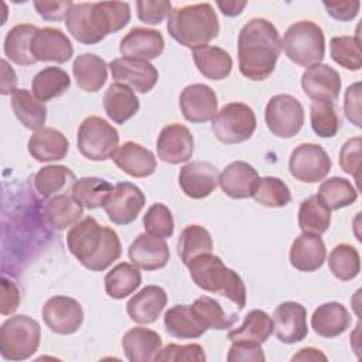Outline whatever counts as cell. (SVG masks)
Masks as SVG:
<instances>
[{"label":"cell","mask_w":362,"mask_h":362,"mask_svg":"<svg viewBox=\"0 0 362 362\" xmlns=\"http://www.w3.org/2000/svg\"><path fill=\"white\" fill-rule=\"evenodd\" d=\"M192 59L199 74L211 81H222L232 71V57L222 48L205 45L192 49Z\"/></svg>","instance_id":"obj_33"},{"label":"cell","mask_w":362,"mask_h":362,"mask_svg":"<svg viewBox=\"0 0 362 362\" xmlns=\"http://www.w3.org/2000/svg\"><path fill=\"white\" fill-rule=\"evenodd\" d=\"M109 69L116 82L123 83L139 93L150 92L158 81V71L148 61L123 57L115 58L109 62Z\"/></svg>","instance_id":"obj_14"},{"label":"cell","mask_w":362,"mask_h":362,"mask_svg":"<svg viewBox=\"0 0 362 362\" xmlns=\"http://www.w3.org/2000/svg\"><path fill=\"white\" fill-rule=\"evenodd\" d=\"M165 331L178 339L202 337L208 329L194 315L189 304H175L164 314Z\"/></svg>","instance_id":"obj_32"},{"label":"cell","mask_w":362,"mask_h":362,"mask_svg":"<svg viewBox=\"0 0 362 362\" xmlns=\"http://www.w3.org/2000/svg\"><path fill=\"white\" fill-rule=\"evenodd\" d=\"M273 332L283 344H296L308 334L307 310L297 301H284L273 313Z\"/></svg>","instance_id":"obj_16"},{"label":"cell","mask_w":362,"mask_h":362,"mask_svg":"<svg viewBox=\"0 0 362 362\" xmlns=\"http://www.w3.org/2000/svg\"><path fill=\"white\" fill-rule=\"evenodd\" d=\"M129 259L137 269L148 272L158 270L168 263L170 249L165 239L144 232L129 246Z\"/></svg>","instance_id":"obj_22"},{"label":"cell","mask_w":362,"mask_h":362,"mask_svg":"<svg viewBox=\"0 0 362 362\" xmlns=\"http://www.w3.org/2000/svg\"><path fill=\"white\" fill-rule=\"evenodd\" d=\"M143 226L148 235L167 239L174 233L173 214L164 204H153L143 216Z\"/></svg>","instance_id":"obj_50"},{"label":"cell","mask_w":362,"mask_h":362,"mask_svg":"<svg viewBox=\"0 0 362 362\" xmlns=\"http://www.w3.org/2000/svg\"><path fill=\"white\" fill-rule=\"evenodd\" d=\"M331 225V211H328L317 198L311 195L300 204L298 226L301 232L322 235Z\"/></svg>","instance_id":"obj_45"},{"label":"cell","mask_w":362,"mask_h":362,"mask_svg":"<svg viewBox=\"0 0 362 362\" xmlns=\"http://www.w3.org/2000/svg\"><path fill=\"white\" fill-rule=\"evenodd\" d=\"M211 130L221 143L239 144L253 136L256 115L249 105L230 102L214 116Z\"/></svg>","instance_id":"obj_9"},{"label":"cell","mask_w":362,"mask_h":362,"mask_svg":"<svg viewBox=\"0 0 362 362\" xmlns=\"http://www.w3.org/2000/svg\"><path fill=\"white\" fill-rule=\"evenodd\" d=\"M178 184L182 192L192 199L211 195L219 184V171L209 161H191L181 167Z\"/></svg>","instance_id":"obj_19"},{"label":"cell","mask_w":362,"mask_h":362,"mask_svg":"<svg viewBox=\"0 0 362 362\" xmlns=\"http://www.w3.org/2000/svg\"><path fill=\"white\" fill-rule=\"evenodd\" d=\"M76 181L75 174L66 165H45L35 174L34 185L37 192L44 198L61 195L65 188L74 185Z\"/></svg>","instance_id":"obj_43"},{"label":"cell","mask_w":362,"mask_h":362,"mask_svg":"<svg viewBox=\"0 0 362 362\" xmlns=\"http://www.w3.org/2000/svg\"><path fill=\"white\" fill-rule=\"evenodd\" d=\"M344 112L346 119L356 127H362L361 120V82H355L345 90Z\"/></svg>","instance_id":"obj_56"},{"label":"cell","mask_w":362,"mask_h":362,"mask_svg":"<svg viewBox=\"0 0 362 362\" xmlns=\"http://www.w3.org/2000/svg\"><path fill=\"white\" fill-rule=\"evenodd\" d=\"M328 267L331 273L341 281L355 279L361 272V257L358 250L348 243L334 246L328 256Z\"/></svg>","instance_id":"obj_46"},{"label":"cell","mask_w":362,"mask_h":362,"mask_svg":"<svg viewBox=\"0 0 362 362\" xmlns=\"http://www.w3.org/2000/svg\"><path fill=\"white\" fill-rule=\"evenodd\" d=\"M259 174L253 165L246 161H233L228 164L219 174V185L222 191L233 199H245L252 197L259 181Z\"/></svg>","instance_id":"obj_26"},{"label":"cell","mask_w":362,"mask_h":362,"mask_svg":"<svg viewBox=\"0 0 362 362\" xmlns=\"http://www.w3.org/2000/svg\"><path fill=\"white\" fill-rule=\"evenodd\" d=\"M136 6L139 20L150 25L163 23L171 13V3L167 0H139Z\"/></svg>","instance_id":"obj_53"},{"label":"cell","mask_w":362,"mask_h":362,"mask_svg":"<svg viewBox=\"0 0 362 362\" xmlns=\"http://www.w3.org/2000/svg\"><path fill=\"white\" fill-rule=\"evenodd\" d=\"M310 120L313 132L320 137H334L339 127L341 119L337 113L335 105L332 102L315 100L310 106Z\"/></svg>","instance_id":"obj_49"},{"label":"cell","mask_w":362,"mask_h":362,"mask_svg":"<svg viewBox=\"0 0 362 362\" xmlns=\"http://www.w3.org/2000/svg\"><path fill=\"white\" fill-rule=\"evenodd\" d=\"M246 1H236V0H230V1H218L216 6L219 7V10L222 11V14H225L226 17H236L239 16L243 8L246 7Z\"/></svg>","instance_id":"obj_60"},{"label":"cell","mask_w":362,"mask_h":362,"mask_svg":"<svg viewBox=\"0 0 362 362\" xmlns=\"http://www.w3.org/2000/svg\"><path fill=\"white\" fill-rule=\"evenodd\" d=\"M66 245L76 260L90 272H103L122 255L116 230L86 216L66 233Z\"/></svg>","instance_id":"obj_3"},{"label":"cell","mask_w":362,"mask_h":362,"mask_svg":"<svg viewBox=\"0 0 362 362\" xmlns=\"http://www.w3.org/2000/svg\"><path fill=\"white\" fill-rule=\"evenodd\" d=\"M69 86V75L58 66H47L41 69L31 81V92L40 102H48L64 95Z\"/></svg>","instance_id":"obj_39"},{"label":"cell","mask_w":362,"mask_h":362,"mask_svg":"<svg viewBox=\"0 0 362 362\" xmlns=\"http://www.w3.org/2000/svg\"><path fill=\"white\" fill-rule=\"evenodd\" d=\"M158 158L167 164H181L194 154V136L188 127L171 123L161 129L157 139Z\"/></svg>","instance_id":"obj_17"},{"label":"cell","mask_w":362,"mask_h":362,"mask_svg":"<svg viewBox=\"0 0 362 362\" xmlns=\"http://www.w3.org/2000/svg\"><path fill=\"white\" fill-rule=\"evenodd\" d=\"M167 31L181 45L197 49L218 37L219 20L209 3L187 4L171 10Z\"/></svg>","instance_id":"obj_4"},{"label":"cell","mask_w":362,"mask_h":362,"mask_svg":"<svg viewBox=\"0 0 362 362\" xmlns=\"http://www.w3.org/2000/svg\"><path fill=\"white\" fill-rule=\"evenodd\" d=\"M226 359L229 362H263L266 359L264 352L259 344L247 342V341H235L229 348Z\"/></svg>","instance_id":"obj_54"},{"label":"cell","mask_w":362,"mask_h":362,"mask_svg":"<svg viewBox=\"0 0 362 362\" xmlns=\"http://www.w3.org/2000/svg\"><path fill=\"white\" fill-rule=\"evenodd\" d=\"M103 107L110 120L123 124L140 109V100L129 86L115 82L109 85L103 95Z\"/></svg>","instance_id":"obj_30"},{"label":"cell","mask_w":362,"mask_h":362,"mask_svg":"<svg viewBox=\"0 0 362 362\" xmlns=\"http://www.w3.org/2000/svg\"><path fill=\"white\" fill-rule=\"evenodd\" d=\"M41 339L40 324L28 315H13L0 327V352L7 361L31 358Z\"/></svg>","instance_id":"obj_7"},{"label":"cell","mask_w":362,"mask_h":362,"mask_svg":"<svg viewBox=\"0 0 362 362\" xmlns=\"http://www.w3.org/2000/svg\"><path fill=\"white\" fill-rule=\"evenodd\" d=\"M31 54L35 61L65 64L74 55V47L68 35L59 28L42 27L31 38Z\"/></svg>","instance_id":"obj_18"},{"label":"cell","mask_w":362,"mask_h":362,"mask_svg":"<svg viewBox=\"0 0 362 362\" xmlns=\"http://www.w3.org/2000/svg\"><path fill=\"white\" fill-rule=\"evenodd\" d=\"M130 6L124 1L74 3L65 18L68 33L79 42L92 45L129 24Z\"/></svg>","instance_id":"obj_2"},{"label":"cell","mask_w":362,"mask_h":362,"mask_svg":"<svg viewBox=\"0 0 362 362\" xmlns=\"http://www.w3.org/2000/svg\"><path fill=\"white\" fill-rule=\"evenodd\" d=\"M273 334V320L263 310H252L245 315V320L240 327L230 329L228 332V339L235 341H247L262 345Z\"/></svg>","instance_id":"obj_37"},{"label":"cell","mask_w":362,"mask_h":362,"mask_svg":"<svg viewBox=\"0 0 362 362\" xmlns=\"http://www.w3.org/2000/svg\"><path fill=\"white\" fill-rule=\"evenodd\" d=\"M180 109L191 123L209 122L218 113L216 93L205 83L188 85L180 93Z\"/></svg>","instance_id":"obj_15"},{"label":"cell","mask_w":362,"mask_h":362,"mask_svg":"<svg viewBox=\"0 0 362 362\" xmlns=\"http://www.w3.org/2000/svg\"><path fill=\"white\" fill-rule=\"evenodd\" d=\"M304 93L315 100L337 102L341 90V76L328 64H317L307 68L301 75Z\"/></svg>","instance_id":"obj_20"},{"label":"cell","mask_w":362,"mask_h":362,"mask_svg":"<svg viewBox=\"0 0 362 362\" xmlns=\"http://www.w3.org/2000/svg\"><path fill=\"white\" fill-rule=\"evenodd\" d=\"M192 281L208 293H219L239 310L246 305V287L240 276L226 267L219 256L205 253L195 257L188 266Z\"/></svg>","instance_id":"obj_5"},{"label":"cell","mask_w":362,"mask_h":362,"mask_svg":"<svg viewBox=\"0 0 362 362\" xmlns=\"http://www.w3.org/2000/svg\"><path fill=\"white\" fill-rule=\"evenodd\" d=\"M115 187L99 177H83L74 182L72 197L86 209H96L106 204Z\"/></svg>","instance_id":"obj_42"},{"label":"cell","mask_w":362,"mask_h":362,"mask_svg":"<svg viewBox=\"0 0 362 362\" xmlns=\"http://www.w3.org/2000/svg\"><path fill=\"white\" fill-rule=\"evenodd\" d=\"M45 325L55 334L71 335L83 322V310L79 301L68 296H54L48 298L41 310Z\"/></svg>","instance_id":"obj_12"},{"label":"cell","mask_w":362,"mask_h":362,"mask_svg":"<svg viewBox=\"0 0 362 362\" xmlns=\"http://www.w3.org/2000/svg\"><path fill=\"white\" fill-rule=\"evenodd\" d=\"M69 150V141L62 132L54 127L35 130L28 140V153L40 163L59 161L65 158Z\"/></svg>","instance_id":"obj_28"},{"label":"cell","mask_w":362,"mask_h":362,"mask_svg":"<svg viewBox=\"0 0 362 362\" xmlns=\"http://www.w3.org/2000/svg\"><path fill=\"white\" fill-rule=\"evenodd\" d=\"M144 204L146 197L137 185L132 182H119L103 205V209L110 222L116 225H129L136 221Z\"/></svg>","instance_id":"obj_13"},{"label":"cell","mask_w":362,"mask_h":362,"mask_svg":"<svg viewBox=\"0 0 362 362\" xmlns=\"http://www.w3.org/2000/svg\"><path fill=\"white\" fill-rule=\"evenodd\" d=\"M214 240L208 229L198 223H191L185 226L180 235L177 250L181 262L188 266L195 257L212 253Z\"/></svg>","instance_id":"obj_38"},{"label":"cell","mask_w":362,"mask_h":362,"mask_svg":"<svg viewBox=\"0 0 362 362\" xmlns=\"http://www.w3.org/2000/svg\"><path fill=\"white\" fill-rule=\"evenodd\" d=\"M11 109L20 123L28 130H40L47 122V106L28 89H16L11 93Z\"/></svg>","instance_id":"obj_34"},{"label":"cell","mask_w":362,"mask_h":362,"mask_svg":"<svg viewBox=\"0 0 362 362\" xmlns=\"http://www.w3.org/2000/svg\"><path fill=\"white\" fill-rule=\"evenodd\" d=\"M317 198L328 211H338L358 199V189L344 177H331L321 182Z\"/></svg>","instance_id":"obj_40"},{"label":"cell","mask_w":362,"mask_h":362,"mask_svg":"<svg viewBox=\"0 0 362 362\" xmlns=\"http://www.w3.org/2000/svg\"><path fill=\"white\" fill-rule=\"evenodd\" d=\"M164 45L165 42L160 31L134 27L122 38L119 49L123 58L151 61L163 54Z\"/></svg>","instance_id":"obj_21"},{"label":"cell","mask_w":362,"mask_h":362,"mask_svg":"<svg viewBox=\"0 0 362 362\" xmlns=\"http://www.w3.org/2000/svg\"><path fill=\"white\" fill-rule=\"evenodd\" d=\"M327 13L337 21H351L358 13L361 3L358 0H346V1H322Z\"/></svg>","instance_id":"obj_57"},{"label":"cell","mask_w":362,"mask_h":362,"mask_svg":"<svg viewBox=\"0 0 362 362\" xmlns=\"http://www.w3.org/2000/svg\"><path fill=\"white\" fill-rule=\"evenodd\" d=\"M331 158L328 153L315 143H301L290 154V174L307 184L322 181L331 171Z\"/></svg>","instance_id":"obj_11"},{"label":"cell","mask_w":362,"mask_h":362,"mask_svg":"<svg viewBox=\"0 0 362 362\" xmlns=\"http://www.w3.org/2000/svg\"><path fill=\"white\" fill-rule=\"evenodd\" d=\"M112 160L123 173L134 178L150 177L157 168V160L153 151L134 141L123 143Z\"/></svg>","instance_id":"obj_25"},{"label":"cell","mask_w":362,"mask_h":362,"mask_svg":"<svg viewBox=\"0 0 362 362\" xmlns=\"http://www.w3.org/2000/svg\"><path fill=\"white\" fill-rule=\"evenodd\" d=\"M286 57L304 68L321 64L325 55V37L321 27L310 20L291 24L281 40Z\"/></svg>","instance_id":"obj_6"},{"label":"cell","mask_w":362,"mask_h":362,"mask_svg":"<svg viewBox=\"0 0 362 362\" xmlns=\"http://www.w3.org/2000/svg\"><path fill=\"white\" fill-rule=\"evenodd\" d=\"M291 361H327V356L317 348H303L300 349L293 358Z\"/></svg>","instance_id":"obj_61"},{"label":"cell","mask_w":362,"mask_h":362,"mask_svg":"<svg viewBox=\"0 0 362 362\" xmlns=\"http://www.w3.org/2000/svg\"><path fill=\"white\" fill-rule=\"evenodd\" d=\"M290 263L294 269L305 273L317 272L327 259L325 243L321 235L301 232L290 247Z\"/></svg>","instance_id":"obj_23"},{"label":"cell","mask_w":362,"mask_h":362,"mask_svg":"<svg viewBox=\"0 0 362 362\" xmlns=\"http://www.w3.org/2000/svg\"><path fill=\"white\" fill-rule=\"evenodd\" d=\"M361 136L352 137L344 143L339 151V165L344 173L352 175L359 188V167H361Z\"/></svg>","instance_id":"obj_52"},{"label":"cell","mask_w":362,"mask_h":362,"mask_svg":"<svg viewBox=\"0 0 362 362\" xmlns=\"http://www.w3.org/2000/svg\"><path fill=\"white\" fill-rule=\"evenodd\" d=\"M35 11L47 21H61L66 18L74 3L71 0H58V1H34Z\"/></svg>","instance_id":"obj_55"},{"label":"cell","mask_w":362,"mask_h":362,"mask_svg":"<svg viewBox=\"0 0 362 362\" xmlns=\"http://www.w3.org/2000/svg\"><path fill=\"white\" fill-rule=\"evenodd\" d=\"M161 337L144 327L130 328L122 338V348L124 356L130 362H150L154 361L161 351Z\"/></svg>","instance_id":"obj_27"},{"label":"cell","mask_w":362,"mask_h":362,"mask_svg":"<svg viewBox=\"0 0 362 362\" xmlns=\"http://www.w3.org/2000/svg\"><path fill=\"white\" fill-rule=\"evenodd\" d=\"M167 305V293L163 287L150 284L136 293L126 304L127 315L137 324L154 322Z\"/></svg>","instance_id":"obj_24"},{"label":"cell","mask_w":362,"mask_h":362,"mask_svg":"<svg viewBox=\"0 0 362 362\" xmlns=\"http://www.w3.org/2000/svg\"><path fill=\"white\" fill-rule=\"evenodd\" d=\"M119 132L103 117L88 116L78 129L79 153L92 161H106L119 148Z\"/></svg>","instance_id":"obj_8"},{"label":"cell","mask_w":362,"mask_h":362,"mask_svg":"<svg viewBox=\"0 0 362 362\" xmlns=\"http://www.w3.org/2000/svg\"><path fill=\"white\" fill-rule=\"evenodd\" d=\"M83 215V206L71 195L61 194L47 201L44 216L49 226L58 230L72 228Z\"/></svg>","instance_id":"obj_35"},{"label":"cell","mask_w":362,"mask_h":362,"mask_svg":"<svg viewBox=\"0 0 362 362\" xmlns=\"http://www.w3.org/2000/svg\"><path fill=\"white\" fill-rule=\"evenodd\" d=\"M351 322V314L344 304L337 301L318 305L311 315V327L322 338L339 337L349 328Z\"/></svg>","instance_id":"obj_29"},{"label":"cell","mask_w":362,"mask_h":362,"mask_svg":"<svg viewBox=\"0 0 362 362\" xmlns=\"http://www.w3.org/2000/svg\"><path fill=\"white\" fill-rule=\"evenodd\" d=\"M331 58L345 69L359 71L362 65L361 58V40L356 33L355 37L339 35L332 37L329 41Z\"/></svg>","instance_id":"obj_48"},{"label":"cell","mask_w":362,"mask_h":362,"mask_svg":"<svg viewBox=\"0 0 362 362\" xmlns=\"http://www.w3.org/2000/svg\"><path fill=\"white\" fill-rule=\"evenodd\" d=\"M20 305V291L17 286L6 276L1 277V305L0 311L3 315L13 314Z\"/></svg>","instance_id":"obj_58"},{"label":"cell","mask_w":362,"mask_h":362,"mask_svg":"<svg viewBox=\"0 0 362 362\" xmlns=\"http://www.w3.org/2000/svg\"><path fill=\"white\" fill-rule=\"evenodd\" d=\"M189 305L194 315L206 329H218V331L229 329L238 320L236 314L228 315L222 308V305L215 298H211L208 296L198 297Z\"/></svg>","instance_id":"obj_44"},{"label":"cell","mask_w":362,"mask_h":362,"mask_svg":"<svg viewBox=\"0 0 362 362\" xmlns=\"http://www.w3.org/2000/svg\"><path fill=\"white\" fill-rule=\"evenodd\" d=\"M206 359L204 348L199 344H187V345H178V344H168L157 354L156 359L157 362H181V361H195V362H204Z\"/></svg>","instance_id":"obj_51"},{"label":"cell","mask_w":362,"mask_h":362,"mask_svg":"<svg viewBox=\"0 0 362 362\" xmlns=\"http://www.w3.org/2000/svg\"><path fill=\"white\" fill-rule=\"evenodd\" d=\"M17 75L6 59H1V95H11L17 86Z\"/></svg>","instance_id":"obj_59"},{"label":"cell","mask_w":362,"mask_h":362,"mask_svg":"<svg viewBox=\"0 0 362 362\" xmlns=\"http://www.w3.org/2000/svg\"><path fill=\"white\" fill-rule=\"evenodd\" d=\"M107 65L103 58L96 54L85 52L75 58L72 74L79 89L85 92H98L106 83Z\"/></svg>","instance_id":"obj_31"},{"label":"cell","mask_w":362,"mask_h":362,"mask_svg":"<svg viewBox=\"0 0 362 362\" xmlns=\"http://www.w3.org/2000/svg\"><path fill=\"white\" fill-rule=\"evenodd\" d=\"M281 52L277 28L266 18H250L238 35L240 74L250 81H264L272 75Z\"/></svg>","instance_id":"obj_1"},{"label":"cell","mask_w":362,"mask_h":362,"mask_svg":"<svg viewBox=\"0 0 362 362\" xmlns=\"http://www.w3.org/2000/svg\"><path fill=\"white\" fill-rule=\"evenodd\" d=\"M140 284L141 273L133 263H119L105 276V290L115 300H122L133 294Z\"/></svg>","instance_id":"obj_41"},{"label":"cell","mask_w":362,"mask_h":362,"mask_svg":"<svg viewBox=\"0 0 362 362\" xmlns=\"http://www.w3.org/2000/svg\"><path fill=\"white\" fill-rule=\"evenodd\" d=\"M37 27L33 24H17L7 31L4 38V54L17 65H34L37 61L31 54V38L37 33Z\"/></svg>","instance_id":"obj_36"},{"label":"cell","mask_w":362,"mask_h":362,"mask_svg":"<svg viewBox=\"0 0 362 362\" xmlns=\"http://www.w3.org/2000/svg\"><path fill=\"white\" fill-rule=\"evenodd\" d=\"M264 122L276 137L291 139L304 124L303 105L291 95H274L266 105Z\"/></svg>","instance_id":"obj_10"},{"label":"cell","mask_w":362,"mask_h":362,"mask_svg":"<svg viewBox=\"0 0 362 362\" xmlns=\"http://www.w3.org/2000/svg\"><path fill=\"white\" fill-rule=\"evenodd\" d=\"M252 198L263 206L281 208L291 201V194L284 181L277 177L259 178Z\"/></svg>","instance_id":"obj_47"}]
</instances>
